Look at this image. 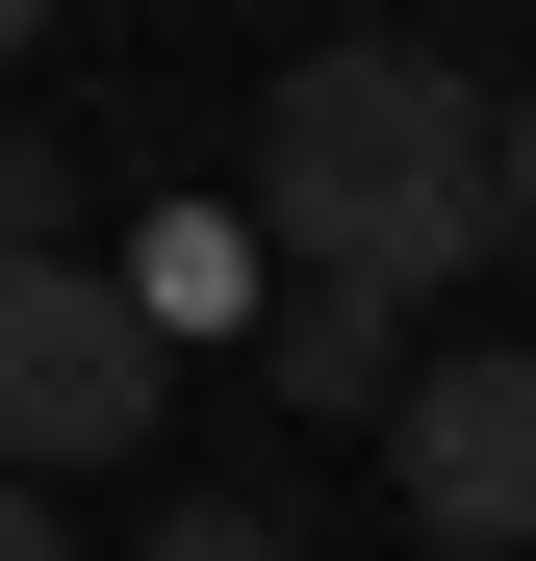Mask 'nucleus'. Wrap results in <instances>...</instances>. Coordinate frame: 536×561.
Listing matches in <instances>:
<instances>
[{"mask_svg": "<svg viewBox=\"0 0 536 561\" xmlns=\"http://www.w3.org/2000/svg\"><path fill=\"white\" fill-rule=\"evenodd\" d=\"M0 561H77V511H52V485H0Z\"/></svg>", "mask_w": 536, "mask_h": 561, "instance_id": "7", "label": "nucleus"}, {"mask_svg": "<svg viewBox=\"0 0 536 561\" xmlns=\"http://www.w3.org/2000/svg\"><path fill=\"white\" fill-rule=\"evenodd\" d=\"M179 383V332L128 307L103 255H0V485H77V459H128Z\"/></svg>", "mask_w": 536, "mask_h": 561, "instance_id": "2", "label": "nucleus"}, {"mask_svg": "<svg viewBox=\"0 0 536 561\" xmlns=\"http://www.w3.org/2000/svg\"><path fill=\"white\" fill-rule=\"evenodd\" d=\"M255 383H282V409H409V332H384V307H332V280H282Z\"/></svg>", "mask_w": 536, "mask_h": 561, "instance_id": "4", "label": "nucleus"}, {"mask_svg": "<svg viewBox=\"0 0 536 561\" xmlns=\"http://www.w3.org/2000/svg\"><path fill=\"white\" fill-rule=\"evenodd\" d=\"M0 255H77V153L52 128H0Z\"/></svg>", "mask_w": 536, "mask_h": 561, "instance_id": "5", "label": "nucleus"}, {"mask_svg": "<svg viewBox=\"0 0 536 561\" xmlns=\"http://www.w3.org/2000/svg\"><path fill=\"white\" fill-rule=\"evenodd\" d=\"M0 77H26V0H0Z\"/></svg>", "mask_w": 536, "mask_h": 561, "instance_id": "9", "label": "nucleus"}, {"mask_svg": "<svg viewBox=\"0 0 536 561\" xmlns=\"http://www.w3.org/2000/svg\"><path fill=\"white\" fill-rule=\"evenodd\" d=\"M153 561H282V511H255V485H179V511H153Z\"/></svg>", "mask_w": 536, "mask_h": 561, "instance_id": "6", "label": "nucleus"}, {"mask_svg": "<svg viewBox=\"0 0 536 561\" xmlns=\"http://www.w3.org/2000/svg\"><path fill=\"white\" fill-rule=\"evenodd\" d=\"M409 536H460V561H536V332H460V357H409Z\"/></svg>", "mask_w": 536, "mask_h": 561, "instance_id": "3", "label": "nucleus"}, {"mask_svg": "<svg viewBox=\"0 0 536 561\" xmlns=\"http://www.w3.org/2000/svg\"><path fill=\"white\" fill-rule=\"evenodd\" d=\"M255 230H282V280H332V307H434V280L511 255V179H486V77L409 51V26H332L255 77Z\"/></svg>", "mask_w": 536, "mask_h": 561, "instance_id": "1", "label": "nucleus"}, {"mask_svg": "<svg viewBox=\"0 0 536 561\" xmlns=\"http://www.w3.org/2000/svg\"><path fill=\"white\" fill-rule=\"evenodd\" d=\"M486 179H511V230H536V103H486Z\"/></svg>", "mask_w": 536, "mask_h": 561, "instance_id": "8", "label": "nucleus"}]
</instances>
